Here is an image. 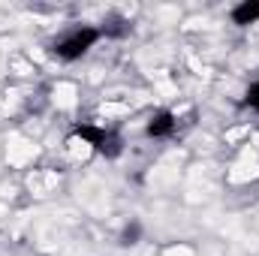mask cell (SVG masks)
Masks as SVG:
<instances>
[{"label": "cell", "mask_w": 259, "mask_h": 256, "mask_svg": "<svg viewBox=\"0 0 259 256\" xmlns=\"http://www.w3.org/2000/svg\"><path fill=\"white\" fill-rule=\"evenodd\" d=\"M100 39H103L100 27H94V24H72V27H66L64 33H58L49 42V52H52V58H58L64 64H72V61L84 58Z\"/></svg>", "instance_id": "6da1fadb"}, {"label": "cell", "mask_w": 259, "mask_h": 256, "mask_svg": "<svg viewBox=\"0 0 259 256\" xmlns=\"http://www.w3.org/2000/svg\"><path fill=\"white\" fill-rule=\"evenodd\" d=\"M72 136L81 139V142L91 145L100 157H109V160L121 157V151H124V139H121L118 130L97 127V124H75V127H72Z\"/></svg>", "instance_id": "7a4b0ae2"}, {"label": "cell", "mask_w": 259, "mask_h": 256, "mask_svg": "<svg viewBox=\"0 0 259 256\" xmlns=\"http://www.w3.org/2000/svg\"><path fill=\"white\" fill-rule=\"evenodd\" d=\"M175 130H178V118H175L169 109H160V112H154V115L148 118L145 136H148V139H169V136H175Z\"/></svg>", "instance_id": "3957f363"}, {"label": "cell", "mask_w": 259, "mask_h": 256, "mask_svg": "<svg viewBox=\"0 0 259 256\" xmlns=\"http://www.w3.org/2000/svg\"><path fill=\"white\" fill-rule=\"evenodd\" d=\"M100 33H103L106 39H124V36L133 33V21L124 18V15H118V12H112V15H106V18H103Z\"/></svg>", "instance_id": "277c9868"}, {"label": "cell", "mask_w": 259, "mask_h": 256, "mask_svg": "<svg viewBox=\"0 0 259 256\" xmlns=\"http://www.w3.org/2000/svg\"><path fill=\"white\" fill-rule=\"evenodd\" d=\"M229 18H232V24H238V27L256 24L259 21V0H244V3H238V6H232Z\"/></svg>", "instance_id": "5b68a950"}, {"label": "cell", "mask_w": 259, "mask_h": 256, "mask_svg": "<svg viewBox=\"0 0 259 256\" xmlns=\"http://www.w3.org/2000/svg\"><path fill=\"white\" fill-rule=\"evenodd\" d=\"M139 238H142V223L139 220H130L127 226L121 229V235H118V244L121 247H133V244H139Z\"/></svg>", "instance_id": "8992f818"}, {"label": "cell", "mask_w": 259, "mask_h": 256, "mask_svg": "<svg viewBox=\"0 0 259 256\" xmlns=\"http://www.w3.org/2000/svg\"><path fill=\"white\" fill-rule=\"evenodd\" d=\"M244 106H247V109H253V112L259 115V78L247 88V91H244Z\"/></svg>", "instance_id": "52a82bcc"}]
</instances>
